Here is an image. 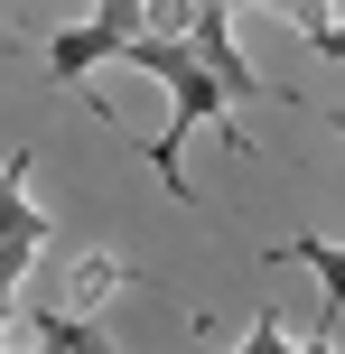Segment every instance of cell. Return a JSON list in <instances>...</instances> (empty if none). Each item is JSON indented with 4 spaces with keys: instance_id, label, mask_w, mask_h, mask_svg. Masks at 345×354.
<instances>
[{
    "instance_id": "obj_1",
    "label": "cell",
    "mask_w": 345,
    "mask_h": 354,
    "mask_svg": "<svg viewBox=\"0 0 345 354\" xmlns=\"http://www.w3.org/2000/svg\"><path fill=\"white\" fill-rule=\"evenodd\" d=\"M112 66H140V75H159V84L178 93L168 131L149 140V159H159V177H168V196H178V205H187L178 149H187V131H196V122H215V131H224V149H234V159H252V131L234 122V93H224V84H215V66H205L196 47H187V28H140V37H131L122 56H112Z\"/></svg>"
},
{
    "instance_id": "obj_2",
    "label": "cell",
    "mask_w": 345,
    "mask_h": 354,
    "mask_svg": "<svg viewBox=\"0 0 345 354\" xmlns=\"http://www.w3.org/2000/svg\"><path fill=\"white\" fill-rule=\"evenodd\" d=\"M28 149H10L0 159V326L19 317V280H28L37 261H47V214L28 205Z\"/></svg>"
},
{
    "instance_id": "obj_3",
    "label": "cell",
    "mask_w": 345,
    "mask_h": 354,
    "mask_svg": "<svg viewBox=\"0 0 345 354\" xmlns=\"http://www.w3.org/2000/svg\"><path fill=\"white\" fill-rule=\"evenodd\" d=\"M187 47L215 66V84L234 93V103H290V93H271L252 66H243V47H234V10H215V0H187Z\"/></svg>"
},
{
    "instance_id": "obj_4",
    "label": "cell",
    "mask_w": 345,
    "mask_h": 354,
    "mask_svg": "<svg viewBox=\"0 0 345 354\" xmlns=\"http://www.w3.org/2000/svg\"><path fill=\"white\" fill-rule=\"evenodd\" d=\"M280 261H308L317 280H327V308H317V326H308V336H299L308 354H327V345H336V326H345V252L327 243V233H299V243L280 252Z\"/></svg>"
},
{
    "instance_id": "obj_5",
    "label": "cell",
    "mask_w": 345,
    "mask_h": 354,
    "mask_svg": "<svg viewBox=\"0 0 345 354\" xmlns=\"http://www.w3.org/2000/svg\"><path fill=\"white\" fill-rule=\"evenodd\" d=\"M28 336H37V345H56V354H103V345H112L103 326L66 317V308H28Z\"/></svg>"
},
{
    "instance_id": "obj_6",
    "label": "cell",
    "mask_w": 345,
    "mask_h": 354,
    "mask_svg": "<svg viewBox=\"0 0 345 354\" xmlns=\"http://www.w3.org/2000/svg\"><path fill=\"white\" fill-rule=\"evenodd\" d=\"M215 10H243V0H215ZM280 10L299 19V37H308L317 56H345V28H336V10H327V0H280Z\"/></svg>"
},
{
    "instance_id": "obj_7",
    "label": "cell",
    "mask_w": 345,
    "mask_h": 354,
    "mask_svg": "<svg viewBox=\"0 0 345 354\" xmlns=\"http://www.w3.org/2000/svg\"><path fill=\"white\" fill-rule=\"evenodd\" d=\"M243 345H252V354H280V345H290V336H280V308H261V326H252Z\"/></svg>"
},
{
    "instance_id": "obj_8",
    "label": "cell",
    "mask_w": 345,
    "mask_h": 354,
    "mask_svg": "<svg viewBox=\"0 0 345 354\" xmlns=\"http://www.w3.org/2000/svg\"><path fill=\"white\" fill-rule=\"evenodd\" d=\"M149 10H168V0H149Z\"/></svg>"
}]
</instances>
